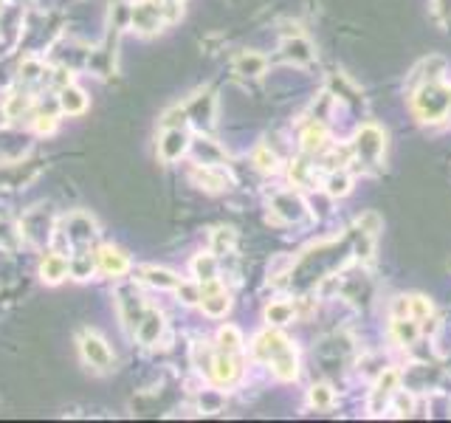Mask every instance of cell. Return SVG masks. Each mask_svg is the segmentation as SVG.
I'll list each match as a JSON object with an SVG mask.
<instances>
[{
  "label": "cell",
  "instance_id": "28",
  "mask_svg": "<svg viewBox=\"0 0 451 423\" xmlns=\"http://www.w3.org/2000/svg\"><path fill=\"white\" fill-rule=\"evenodd\" d=\"M409 313H412L415 322H423L432 313V302L426 300V296H412V300H409Z\"/></svg>",
  "mask_w": 451,
  "mask_h": 423
},
{
  "label": "cell",
  "instance_id": "31",
  "mask_svg": "<svg viewBox=\"0 0 451 423\" xmlns=\"http://www.w3.org/2000/svg\"><path fill=\"white\" fill-rule=\"evenodd\" d=\"M310 404H313L316 409H327V406L333 404V390L324 387V384L313 387V390H310Z\"/></svg>",
  "mask_w": 451,
  "mask_h": 423
},
{
  "label": "cell",
  "instance_id": "23",
  "mask_svg": "<svg viewBox=\"0 0 451 423\" xmlns=\"http://www.w3.org/2000/svg\"><path fill=\"white\" fill-rule=\"evenodd\" d=\"M285 54H288L294 62H310V60H313L310 46H308L302 37H297V40H291V42H285Z\"/></svg>",
  "mask_w": 451,
  "mask_h": 423
},
{
  "label": "cell",
  "instance_id": "40",
  "mask_svg": "<svg viewBox=\"0 0 451 423\" xmlns=\"http://www.w3.org/2000/svg\"><path fill=\"white\" fill-rule=\"evenodd\" d=\"M0 9H3V0H0Z\"/></svg>",
  "mask_w": 451,
  "mask_h": 423
},
{
  "label": "cell",
  "instance_id": "18",
  "mask_svg": "<svg viewBox=\"0 0 451 423\" xmlns=\"http://www.w3.org/2000/svg\"><path fill=\"white\" fill-rule=\"evenodd\" d=\"M218 345H220V353L234 356V353L242 347V336H240V330H237L234 325H226V327H220V333H218Z\"/></svg>",
  "mask_w": 451,
  "mask_h": 423
},
{
  "label": "cell",
  "instance_id": "33",
  "mask_svg": "<svg viewBox=\"0 0 451 423\" xmlns=\"http://www.w3.org/2000/svg\"><path fill=\"white\" fill-rule=\"evenodd\" d=\"M254 164L263 169V173H274V169H276V155L268 153L265 147H260V150L254 153Z\"/></svg>",
  "mask_w": 451,
  "mask_h": 423
},
{
  "label": "cell",
  "instance_id": "6",
  "mask_svg": "<svg viewBox=\"0 0 451 423\" xmlns=\"http://www.w3.org/2000/svg\"><path fill=\"white\" fill-rule=\"evenodd\" d=\"M96 266L107 274V277H125L130 271V260L125 251H118L113 245H102L96 254Z\"/></svg>",
  "mask_w": 451,
  "mask_h": 423
},
{
  "label": "cell",
  "instance_id": "38",
  "mask_svg": "<svg viewBox=\"0 0 451 423\" xmlns=\"http://www.w3.org/2000/svg\"><path fill=\"white\" fill-rule=\"evenodd\" d=\"M406 313H409V300H403V296H400V300L395 302V311H392V316H395V319H403Z\"/></svg>",
  "mask_w": 451,
  "mask_h": 423
},
{
  "label": "cell",
  "instance_id": "36",
  "mask_svg": "<svg viewBox=\"0 0 451 423\" xmlns=\"http://www.w3.org/2000/svg\"><path fill=\"white\" fill-rule=\"evenodd\" d=\"M54 127H57V119H54V116H37V121H34V130H37L39 136L54 133Z\"/></svg>",
  "mask_w": 451,
  "mask_h": 423
},
{
  "label": "cell",
  "instance_id": "13",
  "mask_svg": "<svg viewBox=\"0 0 451 423\" xmlns=\"http://www.w3.org/2000/svg\"><path fill=\"white\" fill-rule=\"evenodd\" d=\"M234 71L242 74V76H260L265 71V57L263 54H254V51H245L234 60Z\"/></svg>",
  "mask_w": 451,
  "mask_h": 423
},
{
  "label": "cell",
  "instance_id": "26",
  "mask_svg": "<svg viewBox=\"0 0 451 423\" xmlns=\"http://www.w3.org/2000/svg\"><path fill=\"white\" fill-rule=\"evenodd\" d=\"M175 293H178V300L184 305H197L200 302V285H195V282H178Z\"/></svg>",
  "mask_w": 451,
  "mask_h": 423
},
{
  "label": "cell",
  "instance_id": "9",
  "mask_svg": "<svg viewBox=\"0 0 451 423\" xmlns=\"http://www.w3.org/2000/svg\"><path fill=\"white\" fill-rule=\"evenodd\" d=\"M355 150H358V155H364V158H373V161H375V158L384 153V136H381L378 127L366 124L364 130H358Z\"/></svg>",
  "mask_w": 451,
  "mask_h": 423
},
{
  "label": "cell",
  "instance_id": "21",
  "mask_svg": "<svg viewBox=\"0 0 451 423\" xmlns=\"http://www.w3.org/2000/svg\"><path fill=\"white\" fill-rule=\"evenodd\" d=\"M31 110V96L28 94H12L6 99V116L9 119H23Z\"/></svg>",
  "mask_w": 451,
  "mask_h": 423
},
{
  "label": "cell",
  "instance_id": "39",
  "mask_svg": "<svg viewBox=\"0 0 451 423\" xmlns=\"http://www.w3.org/2000/svg\"><path fill=\"white\" fill-rule=\"evenodd\" d=\"M440 15H451V0H440Z\"/></svg>",
  "mask_w": 451,
  "mask_h": 423
},
{
  "label": "cell",
  "instance_id": "24",
  "mask_svg": "<svg viewBox=\"0 0 451 423\" xmlns=\"http://www.w3.org/2000/svg\"><path fill=\"white\" fill-rule=\"evenodd\" d=\"M324 141H327V133H324V127L313 124L310 130L305 133V139H302V147H305V153H319V150L324 147Z\"/></svg>",
  "mask_w": 451,
  "mask_h": 423
},
{
  "label": "cell",
  "instance_id": "19",
  "mask_svg": "<svg viewBox=\"0 0 451 423\" xmlns=\"http://www.w3.org/2000/svg\"><path fill=\"white\" fill-rule=\"evenodd\" d=\"M274 209L279 212L285 221H297V218L302 215V200L294 198V195H279V198L274 200Z\"/></svg>",
  "mask_w": 451,
  "mask_h": 423
},
{
  "label": "cell",
  "instance_id": "15",
  "mask_svg": "<svg viewBox=\"0 0 451 423\" xmlns=\"http://www.w3.org/2000/svg\"><path fill=\"white\" fill-rule=\"evenodd\" d=\"M68 226H71V232H65L68 240H91L96 234V223L88 215H73L68 221Z\"/></svg>",
  "mask_w": 451,
  "mask_h": 423
},
{
  "label": "cell",
  "instance_id": "7",
  "mask_svg": "<svg viewBox=\"0 0 451 423\" xmlns=\"http://www.w3.org/2000/svg\"><path fill=\"white\" fill-rule=\"evenodd\" d=\"M68 274H71V260L65 257V254H60V251L46 254L43 263H39V277H43V282H48V285L62 282Z\"/></svg>",
  "mask_w": 451,
  "mask_h": 423
},
{
  "label": "cell",
  "instance_id": "30",
  "mask_svg": "<svg viewBox=\"0 0 451 423\" xmlns=\"http://www.w3.org/2000/svg\"><path fill=\"white\" fill-rule=\"evenodd\" d=\"M234 232L231 229H218L215 232V240H212V248H215V254H226V251H231L234 248Z\"/></svg>",
  "mask_w": 451,
  "mask_h": 423
},
{
  "label": "cell",
  "instance_id": "32",
  "mask_svg": "<svg viewBox=\"0 0 451 423\" xmlns=\"http://www.w3.org/2000/svg\"><path fill=\"white\" fill-rule=\"evenodd\" d=\"M395 333L403 345H412L415 336H418V325L415 322H406V319H395Z\"/></svg>",
  "mask_w": 451,
  "mask_h": 423
},
{
  "label": "cell",
  "instance_id": "10",
  "mask_svg": "<svg viewBox=\"0 0 451 423\" xmlns=\"http://www.w3.org/2000/svg\"><path fill=\"white\" fill-rule=\"evenodd\" d=\"M133 330H136V336H139L141 345H155L158 336H161V330H163V316H161L158 311H147V313L139 319V325H136Z\"/></svg>",
  "mask_w": 451,
  "mask_h": 423
},
{
  "label": "cell",
  "instance_id": "11",
  "mask_svg": "<svg viewBox=\"0 0 451 423\" xmlns=\"http://www.w3.org/2000/svg\"><path fill=\"white\" fill-rule=\"evenodd\" d=\"M60 107L62 113L68 116H79L88 110V96L82 88H76V85H65V88H60Z\"/></svg>",
  "mask_w": 451,
  "mask_h": 423
},
{
  "label": "cell",
  "instance_id": "2",
  "mask_svg": "<svg viewBox=\"0 0 451 423\" xmlns=\"http://www.w3.org/2000/svg\"><path fill=\"white\" fill-rule=\"evenodd\" d=\"M200 305H203V313L206 316L220 319V316H226L231 302H229L226 288L218 279H209V282H200Z\"/></svg>",
  "mask_w": 451,
  "mask_h": 423
},
{
  "label": "cell",
  "instance_id": "37",
  "mask_svg": "<svg viewBox=\"0 0 451 423\" xmlns=\"http://www.w3.org/2000/svg\"><path fill=\"white\" fill-rule=\"evenodd\" d=\"M409 412H412V398L398 395V415H409Z\"/></svg>",
  "mask_w": 451,
  "mask_h": 423
},
{
  "label": "cell",
  "instance_id": "3",
  "mask_svg": "<svg viewBox=\"0 0 451 423\" xmlns=\"http://www.w3.org/2000/svg\"><path fill=\"white\" fill-rule=\"evenodd\" d=\"M186 150H189V136L184 133V127H163V136H161V141H158V155H161V161L173 164V161H178L181 155H186Z\"/></svg>",
  "mask_w": 451,
  "mask_h": 423
},
{
  "label": "cell",
  "instance_id": "34",
  "mask_svg": "<svg viewBox=\"0 0 451 423\" xmlns=\"http://www.w3.org/2000/svg\"><path fill=\"white\" fill-rule=\"evenodd\" d=\"M358 229H361L364 234H375V232L381 229V218L375 215V212H366V215L358 218Z\"/></svg>",
  "mask_w": 451,
  "mask_h": 423
},
{
  "label": "cell",
  "instance_id": "12",
  "mask_svg": "<svg viewBox=\"0 0 451 423\" xmlns=\"http://www.w3.org/2000/svg\"><path fill=\"white\" fill-rule=\"evenodd\" d=\"M268 364L274 367V375H276V378H282V381H294V378H297V372H299V359H297V353H294V347H291V345L285 347L279 356H274Z\"/></svg>",
  "mask_w": 451,
  "mask_h": 423
},
{
  "label": "cell",
  "instance_id": "4",
  "mask_svg": "<svg viewBox=\"0 0 451 423\" xmlns=\"http://www.w3.org/2000/svg\"><path fill=\"white\" fill-rule=\"evenodd\" d=\"M167 15H163V6L152 3V0H141V3L133 6V26L141 31V34H152L163 26Z\"/></svg>",
  "mask_w": 451,
  "mask_h": 423
},
{
  "label": "cell",
  "instance_id": "27",
  "mask_svg": "<svg viewBox=\"0 0 451 423\" xmlns=\"http://www.w3.org/2000/svg\"><path fill=\"white\" fill-rule=\"evenodd\" d=\"M395 387H398V372H395V370H387V372L378 378V387H375V404H378L381 398H387L389 392H395Z\"/></svg>",
  "mask_w": 451,
  "mask_h": 423
},
{
  "label": "cell",
  "instance_id": "8",
  "mask_svg": "<svg viewBox=\"0 0 451 423\" xmlns=\"http://www.w3.org/2000/svg\"><path fill=\"white\" fill-rule=\"evenodd\" d=\"M285 347H288V338L279 336L276 330H263V333L254 338V353H257V359H263V361H271V359L279 356Z\"/></svg>",
  "mask_w": 451,
  "mask_h": 423
},
{
  "label": "cell",
  "instance_id": "1",
  "mask_svg": "<svg viewBox=\"0 0 451 423\" xmlns=\"http://www.w3.org/2000/svg\"><path fill=\"white\" fill-rule=\"evenodd\" d=\"M451 107V88H440V85H423L421 94L415 96V110L421 113L423 121H440Z\"/></svg>",
  "mask_w": 451,
  "mask_h": 423
},
{
  "label": "cell",
  "instance_id": "16",
  "mask_svg": "<svg viewBox=\"0 0 451 423\" xmlns=\"http://www.w3.org/2000/svg\"><path fill=\"white\" fill-rule=\"evenodd\" d=\"M192 274L197 277V282H209V279H218V263L212 254H197L192 260Z\"/></svg>",
  "mask_w": 451,
  "mask_h": 423
},
{
  "label": "cell",
  "instance_id": "5",
  "mask_svg": "<svg viewBox=\"0 0 451 423\" xmlns=\"http://www.w3.org/2000/svg\"><path fill=\"white\" fill-rule=\"evenodd\" d=\"M82 359H85L91 367H96V370H107L113 364L110 347L105 345V338H99L96 333L82 336Z\"/></svg>",
  "mask_w": 451,
  "mask_h": 423
},
{
  "label": "cell",
  "instance_id": "22",
  "mask_svg": "<svg viewBox=\"0 0 451 423\" xmlns=\"http://www.w3.org/2000/svg\"><path fill=\"white\" fill-rule=\"evenodd\" d=\"M94 266H96V263H94L91 254L82 251L79 257L71 260V277H73V279H88V277L94 274Z\"/></svg>",
  "mask_w": 451,
  "mask_h": 423
},
{
  "label": "cell",
  "instance_id": "25",
  "mask_svg": "<svg viewBox=\"0 0 451 423\" xmlns=\"http://www.w3.org/2000/svg\"><path fill=\"white\" fill-rule=\"evenodd\" d=\"M350 187H353V181L344 173H336V175L327 178V195H330V198H344L350 192Z\"/></svg>",
  "mask_w": 451,
  "mask_h": 423
},
{
  "label": "cell",
  "instance_id": "20",
  "mask_svg": "<svg viewBox=\"0 0 451 423\" xmlns=\"http://www.w3.org/2000/svg\"><path fill=\"white\" fill-rule=\"evenodd\" d=\"M291 316H294V305L291 302H271L265 308L268 325H285V322H291Z\"/></svg>",
  "mask_w": 451,
  "mask_h": 423
},
{
  "label": "cell",
  "instance_id": "35",
  "mask_svg": "<svg viewBox=\"0 0 451 423\" xmlns=\"http://www.w3.org/2000/svg\"><path fill=\"white\" fill-rule=\"evenodd\" d=\"M20 74H23V79H26V82H34V79H39V76L46 74V68L39 65L37 60H26V62L20 65Z\"/></svg>",
  "mask_w": 451,
  "mask_h": 423
},
{
  "label": "cell",
  "instance_id": "17",
  "mask_svg": "<svg viewBox=\"0 0 451 423\" xmlns=\"http://www.w3.org/2000/svg\"><path fill=\"white\" fill-rule=\"evenodd\" d=\"M141 279L147 282V285H152V288H175L181 279L173 274V271H167V268H144L141 271Z\"/></svg>",
  "mask_w": 451,
  "mask_h": 423
},
{
  "label": "cell",
  "instance_id": "14",
  "mask_svg": "<svg viewBox=\"0 0 451 423\" xmlns=\"http://www.w3.org/2000/svg\"><path fill=\"white\" fill-rule=\"evenodd\" d=\"M212 378L218 381L220 387H226V384H231L234 381V375H237V364H234V359L231 356H226V353H220L215 361H212Z\"/></svg>",
  "mask_w": 451,
  "mask_h": 423
},
{
  "label": "cell",
  "instance_id": "29",
  "mask_svg": "<svg viewBox=\"0 0 451 423\" xmlns=\"http://www.w3.org/2000/svg\"><path fill=\"white\" fill-rule=\"evenodd\" d=\"M195 178H197V184H200V187L206 184V189H212V192L223 189V178H220V175H215L209 166H203V169L197 166V169H195Z\"/></svg>",
  "mask_w": 451,
  "mask_h": 423
}]
</instances>
